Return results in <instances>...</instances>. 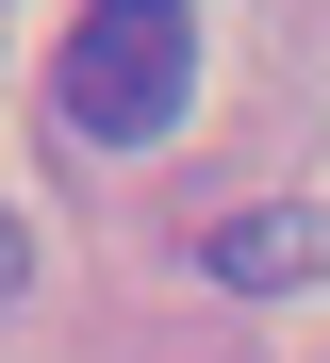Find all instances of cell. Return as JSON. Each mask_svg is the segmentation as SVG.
I'll list each match as a JSON object with an SVG mask.
<instances>
[{
  "label": "cell",
  "instance_id": "6da1fadb",
  "mask_svg": "<svg viewBox=\"0 0 330 363\" xmlns=\"http://www.w3.org/2000/svg\"><path fill=\"white\" fill-rule=\"evenodd\" d=\"M198 99V0H83L50 50V133L66 149H165Z\"/></svg>",
  "mask_w": 330,
  "mask_h": 363
},
{
  "label": "cell",
  "instance_id": "7a4b0ae2",
  "mask_svg": "<svg viewBox=\"0 0 330 363\" xmlns=\"http://www.w3.org/2000/svg\"><path fill=\"white\" fill-rule=\"evenodd\" d=\"M215 297H297V281H330V215L314 199H248V215H215Z\"/></svg>",
  "mask_w": 330,
  "mask_h": 363
},
{
  "label": "cell",
  "instance_id": "3957f363",
  "mask_svg": "<svg viewBox=\"0 0 330 363\" xmlns=\"http://www.w3.org/2000/svg\"><path fill=\"white\" fill-rule=\"evenodd\" d=\"M17 281H33V248H17V215H0V297H17Z\"/></svg>",
  "mask_w": 330,
  "mask_h": 363
}]
</instances>
